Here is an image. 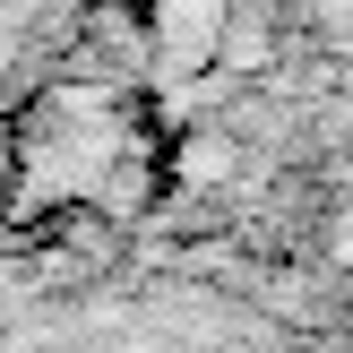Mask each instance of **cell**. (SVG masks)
<instances>
[{
  "mask_svg": "<svg viewBox=\"0 0 353 353\" xmlns=\"http://www.w3.org/2000/svg\"><path fill=\"white\" fill-rule=\"evenodd\" d=\"M327 250H336V268H353V216L336 224V241H327Z\"/></svg>",
  "mask_w": 353,
  "mask_h": 353,
  "instance_id": "6da1fadb",
  "label": "cell"
}]
</instances>
